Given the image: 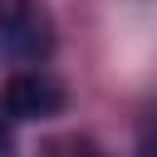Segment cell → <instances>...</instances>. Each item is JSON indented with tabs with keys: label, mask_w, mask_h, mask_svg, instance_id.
Listing matches in <instances>:
<instances>
[{
	"label": "cell",
	"mask_w": 157,
	"mask_h": 157,
	"mask_svg": "<svg viewBox=\"0 0 157 157\" xmlns=\"http://www.w3.org/2000/svg\"><path fill=\"white\" fill-rule=\"evenodd\" d=\"M54 49V25L34 0H0V54L10 64H39Z\"/></svg>",
	"instance_id": "1"
},
{
	"label": "cell",
	"mask_w": 157,
	"mask_h": 157,
	"mask_svg": "<svg viewBox=\"0 0 157 157\" xmlns=\"http://www.w3.org/2000/svg\"><path fill=\"white\" fill-rule=\"evenodd\" d=\"M69 93L54 74H39V69H20L5 88H0V118L5 123H39V118H54L64 113Z\"/></svg>",
	"instance_id": "2"
}]
</instances>
